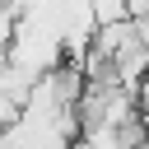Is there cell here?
Segmentation results:
<instances>
[{
	"mask_svg": "<svg viewBox=\"0 0 149 149\" xmlns=\"http://www.w3.org/2000/svg\"><path fill=\"white\" fill-rule=\"evenodd\" d=\"M28 98H33V79H23L19 70L5 65V70H0V130H9V126L23 121Z\"/></svg>",
	"mask_w": 149,
	"mask_h": 149,
	"instance_id": "cell-2",
	"label": "cell"
},
{
	"mask_svg": "<svg viewBox=\"0 0 149 149\" xmlns=\"http://www.w3.org/2000/svg\"><path fill=\"white\" fill-rule=\"evenodd\" d=\"M9 5H14V0H0V9H9Z\"/></svg>",
	"mask_w": 149,
	"mask_h": 149,
	"instance_id": "cell-5",
	"label": "cell"
},
{
	"mask_svg": "<svg viewBox=\"0 0 149 149\" xmlns=\"http://www.w3.org/2000/svg\"><path fill=\"white\" fill-rule=\"evenodd\" d=\"M88 5H93V14H98V28H102V23H121L130 0H88Z\"/></svg>",
	"mask_w": 149,
	"mask_h": 149,
	"instance_id": "cell-3",
	"label": "cell"
},
{
	"mask_svg": "<svg viewBox=\"0 0 149 149\" xmlns=\"http://www.w3.org/2000/svg\"><path fill=\"white\" fill-rule=\"evenodd\" d=\"M135 121H140V130H144V140H149V74H144L140 88H135Z\"/></svg>",
	"mask_w": 149,
	"mask_h": 149,
	"instance_id": "cell-4",
	"label": "cell"
},
{
	"mask_svg": "<svg viewBox=\"0 0 149 149\" xmlns=\"http://www.w3.org/2000/svg\"><path fill=\"white\" fill-rule=\"evenodd\" d=\"M140 149H149V140H144V144H140Z\"/></svg>",
	"mask_w": 149,
	"mask_h": 149,
	"instance_id": "cell-6",
	"label": "cell"
},
{
	"mask_svg": "<svg viewBox=\"0 0 149 149\" xmlns=\"http://www.w3.org/2000/svg\"><path fill=\"white\" fill-rule=\"evenodd\" d=\"M61 65H70L61 33H56L47 19H37V14L19 19V23H14V42H9V70H19L23 79L37 84V79H47V74L61 70Z\"/></svg>",
	"mask_w": 149,
	"mask_h": 149,
	"instance_id": "cell-1",
	"label": "cell"
}]
</instances>
